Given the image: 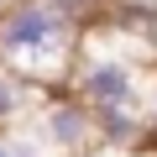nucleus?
Returning a JSON list of instances; mask_svg holds the SVG:
<instances>
[{
	"label": "nucleus",
	"mask_w": 157,
	"mask_h": 157,
	"mask_svg": "<svg viewBox=\"0 0 157 157\" xmlns=\"http://www.w3.org/2000/svg\"><path fill=\"white\" fill-rule=\"evenodd\" d=\"M73 94L94 115L100 110H141V63L121 42H94V32L78 47L73 63Z\"/></svg>",
	"instance_id": "obj_1"
},
{
	"label": "nucleus",
	"mask_w": 157,
	"mask_h": 157,
	"mask_svg": "<svg viewBox=\"0 0 157 157\" xmlns=\"http://www.w3.org/2000/svg\"><path fill=\"white\" fill-rule=\"evenodd\" d=\"M0 157H16V147H11V131H0Z\"/></svg>",
	"instance_id": "obj_5"
},
{
	"label": "nucleus",
	"mask_w": 157,
	"mask_h": 157,
	"mask_svg": "<svg viewBox=\"0 0 157 157\" xmlns=\"http://www.w3.org/2000/svg\"><path fill=\"white\" fill-rule=\"evenodd\" d=\"M131 11H141V16H157V0H126Z\"/></svg>",
	"instance_id": "obj_4"
},
{
	"label": "nucleus",
	"mask_w": 157,
	"mask_h": 157,
	"mask_svg": "<svg viewBox=\"0 0 157 157\" xmlns=\"http://www.w3.org/2000/svg\"><path fill=\"white\" fill-rule=\"evenodd\" d=\"M94 157H136V152H105V147H100V152H94Z\"/></svg>",
	"instance_id": "obj_6"
},
{
	"label": "nucleus",
	"mask_w": 157,
	"mask_h": 157,
	"mask_svg": "<svg viewBox=\"0 0 157 157\" xmlns=\"http://www.w3.org/2000/svg\"><path fill=\"white\" fill-rule=\"evenodd\" d=\"M11 6H21V0H0V16H6V11H11Z\"/></svg>",
	"instance_id": "obj_7"
},
{
	"label": "nucleus",
	"mask_w": 157,
	"mask_h": 157,
	"mask_svg": "<svg viewBox=\"0 0 157 157\" xmlns=\"http://www.w3.org/2000/svg\"><path fill=\"white\" fill-rule=\"evenodd\" d=\"M42 136L63 152V157H73V152H89L94 141H100V115L78 100L73 89L68 94H58V100H47V110H42Z\"/></svg>",
	"instance_id": "obj_2"
},
{
	"label": "nucleus",
	"mask_w": 157,
	"mask_h": 157,
	"mask_svg": "<svg viewBox=\"0 0 157 157\" xmlns=\"http://www.w3.org/2000/svg\"><path fill=\"white\" fill-rule=\"evenodd\" d=\"M32 89H37V84H26L21 73H0V131H6V126H11L21 110H26Z\"/></svg>",
	"instance_id": "obj_3"
}]
</instances>
